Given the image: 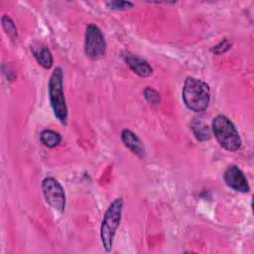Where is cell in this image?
<instances>
[{"label":"cell","instance_id":"4fadbf2b","mask_svg":"<svg viewBox=\"0 0 254 254\" xmlns=\"http://www.w3.org/2000/svg\"><path fill=\"white\" fill-rule=\"evenodd\" d=\"M2 25H3L5 32L7 33V35L9 37H11L12 39L17 38V29L15 27L14 22L12 21V19L10 17H8L7 15H4L2 17Z\"/></svg>","mask_w":254,"mask_h":254},{"label":"cell","instance_id":"7c38bea8","mask_svg":"<svg viewBox=\"0 0 254 254\" xmlns=\"http://www.w3.org/2000/svg\"><path fill=\"white\" fill-rule=\"evenodd\" d=\"M191 129H192L195 137L200 141L207 140L210 137V132H209L208 126L205 125L201 121H197V120L193 121L191 124Z\"/></svg>","mask_w":254,"mask_h":254},{"label":"cell","instance_id":"5bb4252c","mask_svg":"<svg viewBox=\"0 0 254 254\" xmlns=\"http://www.w3.org/2000/svg\"><path fill=\"white\" fill-rule=\"evenodd\" d=\"M144 96L146 98V100L150 103V104H154L157 105L160 103L161 101V97L160 94L157 90H155L154 88L148 86L144 89Z\"/></svg>","mask_w":254,"mask_h":254},{"label":"cell","instance_id":"9a60e30c","mask_svg":"<svg viewBox=\"0 0 254 254\" xmlns=\"http://www.w3.org/2000/svg\"><path fill=\"white\" fill-rule=\"evenodd\" d=\"M106 5L113 10H126L133 7V3L129 1H109Z\"/></svg>","mask_w":254,"mask_h":254},{"label":"cell","instance_id":"277c9868","mask_svg":"<svg viewBox=\"0 0 254 254\" xmlns=\"http://www.w3.org/2000/svg\"><path fill=\"white\" fill-rule=\"evenodd\" d=\"M64 74L60 66L56 67L49 81V95L55 116L61 123L65 124L67 119V107L63 90Z\"/></svg>","mask_w":254,"mask_h":254},{"label":"cell","instance_id":"30bf717a","mask_svg":"<svg viewBox=\"0 0 254 254\" xmlns=\"http://www.w3.org/2000/svg\"><path fill=\"white\" fill-rule=\"evenodd\" d=\"M31 51L37 62L45 68H50L53 64V56L50 50L41 43H35L31 46Z\"/></svg>","mask_w":254,"mask_h":254},{"label":"cell","instance_id":"6da1fadb","mask_svg":"<svg viewBox=\"0 0 254 254\" xmlns=\"http://www.w3.org/2000/svg\"><path fill=\"white\" fill-rule=\"evenodd\" d=\"M182 95L189 109L194 112H201L208 106L210 88L206 82L192 76H188L184 82Z\"/></svg>","mask_w":254,"mask_h":254},{"label":"cell","instance_id":"52a82bcc","mask_svg":"<svg viewBox=\"0 0 254 254\" xmlns=\"http://www.w3.org/2000/svg\"><path fill=\"white\" fill-rule=\"evenodd\" d=\"M223 179L226 185L229 188L233 189L234 190H237L240 192H248L250 190L247 179L244 176L243 172L234 165L229 166L225 170Z\"/></svg>","mask_w":254,"mask_h":254},{"label":"cell","instance_id":"8992f818","mask_svg":"<svg viewBox=\"0 0 254 254\" xmlns=\"http://www.w3.org/2000/svg\"><path fill=\"white\" fill-rule=\"evenodd\" d=\"M42 190L49 205L63 213L65 206V193L62 185L55 178L47 177L42 183Z\"/></svg>","mask_w":254,"mask_h":254},{"label":"cell","instance_id":"5b68a950","mask_svg":"<svg viewBox=\"0 0 254 254\" xmlns=\"http://www.w3.org/2000/svg\"><path fill=\"white\" fill-rule=\"evenodd\" d=\"M106 51V43L100 29L94 24H89L86 27L84 52L86 56L92 60L103 58Z\"/></svg>","mask_w":254,"mask_h":254},{"label":"cell","instance_id":"ba28073f","mask_svg":"<svg viewBox=\"0 0 254 254\" xmlns=\"http://www.w3.org/2000/svg\"><path fill=\"white\" fill-rule=\"evenodd\" d=\"M122 58L124 59L127 65L139 76L147 77L152 74L153 68L151 67L149 63L141 57L129 52H124L122 54Z\"/></svg>","mask_w":254,"mask_h":254},{"label":"cell","instance_id":"2e32d148","mask_svg":"<svg viewBox=\"0 0 254 254\" xmlns=\"http://www.w3.org/2000/svg\"><path fill=\"white\" fill-rule=\"evenodd\" d=\"M231 44L227 41V40H223V42H220L217 46L213 47L212 52H214L215 54H221L224 53L225 51H227L230 48Z\"/></svg>","mask_w":254,"mask_h":254},{"label":"cell","instance_id":"3957f363","mask_svg":"<svg viewBox=\"0 0 254 254\" xmlns=\"http://www.w3.org/2000/svg\"><path fill=\"white\" fill-rule=\"evenodd\" d=\"M212 132L219 145L225 150L235 152L241 148V138L228 117L224 115L214 117L212 120Z\"/></svg>","mask_w":254,"mask_h":254},{"label":"cell","instance_id":"9c48e42d","mask_svg":"<svg viewBox=\"0 0 254 254\" xmlns=\"http://www.w3.org/2000/svg\"><path fill=\"white\" fill-rule=\"evenodd\" d=\"M121 139L124 145L134 154L139 157H144L145 155V147L140 140V138L131 130L124 129L121 132Z\"/></svg>","mask_w":254,"mask_h":254},{"label":"cell","instance_id":"7a4b0ae2","mask_svg":"<svg viewBox=\"0 0 254 254\" xmlns=\"http://www.w3.org/2000/svg\"><path fill=\"white\" fill-rule=\"evenodd\" d=\"M123 205V198L117 197L110 203L104 213L100 226V238L106 252H110L112 249L113 239L121 221Z\"/></svg>","mask_w":254,"mask_h":254},{"label":"cell","instance_id":"8fae6325","mask_svg":"<svg viewBox=\"0 0 254 254\" xmlns=\"http://www.w3.org/2000/svg\"><path fill=\"white\" fill-rule=\"evenodd\" d=\"M40 140L46 147L54 148L61 143L62 136L59 132L47 129V130H44L41 132Z\"/></svg>","mask_w":254,"mask_h":254}]
</instances>
